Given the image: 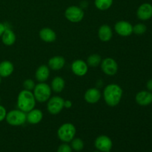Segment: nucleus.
I'll use <instances>...</instances> for the list:
<instances>
[{
    "label": "nucleus",
    "instance_id": "nucleus-6",
    "mask_svg": "<svg viewBox=\"0 0 152 152\" xmlns=\"http://www.w3.org/2000/svg\"><path fill=\"white\" fill-rule=\"evenodd\" d=\"M84 15L83 9L76 5L69 6L65 11V18L73 23H77L83 20Z\"/></svg>",
    "mask_w": 152,
    "mask_h": 152
},
{
    "label": "nucleus",
    "instance_id": "nucleus-23",
    "mask_svg": "<svg viewBox=\"0 0 152 152\" xmlns=\"http://www.w3.org/2000/svg\"><path fill=\"white\" fill-rule=\"evenodd\" d=\"M114 0H95V7L99 10H107L112 6Z\"/></svg>",
    "mask_w": 152,
    "mask_h": 152
},
{
    "label": "nucleus",
    "instance_id": "nucleus-34",
    "mask_svg": "<svg viewBox=\"0 0 152 152\" xmlns=\"http://www.w3.org/2000/svg\"><path fill=\"white\" fill-rule=\"evenodd\" d=\"M94 152H100V151H94Z\"/></svg>",
    "mask_w": 152,
    "mask_h": 152
},
{
    "label": "nucleus",
    "instance_id": "nucleus-27",
    "mask_svg": "<svg viewBox=\"0 0 152 152\" xmlns=\"http://www.w3.org/2000/svg\"><path fill=\"white\" fill-rule=\"evenodd\" d=\"M35 83L33 80L31 79H28V80H25L23 83V87L25 90L28 91H33L34 88H35Z\"/></svg>",
    "mask_w": 152,
    "mask_h": 152
},
{
    "label": "nucleus",
    "instance_id": "nucleus-7",
    "mask_svg": "<svg viewBox=\"0 0 152 152\" xmlns=\"http://www.w3.org/2000/svg\"><path fill=\"white\" fill-rule=\"evenodd\" d=\"M64 108V99L59 96H50L48 100L47 110L50 114H59Z\"/></svg>",
    "mask_w": 152,
    "mask_h": 152
},
{
    "label": "nucleus",
    "instance_id": "nucleus-25",
    "mask_svg": "<svg viewBox=\"0 0 152 152\" xmlns=\"http://www.w3.org/2000/svg\"><path fill=\"white\" fill-rule=\"evenodd\" d=\"M71 147L72 150L76 151H80L84 148V142L80 138L74 137L72 140L71 141Z\"/></svg>",
    "mask_w": 152,
    "mask_h": 152
},
{
    "label": "nucleus",
    "instance_id": "nucleus-4",
    "mask_svg": "<svg viewBox=\"0 0 152 152\" xmlns=\"http://www.w3.org/2000/svg\"><path fill=\"white\" fill-rule=\"evenodd\" d=\"M76 127L74 124L70 123H66L62 124L58 129L57 136L59 139L63 142H70L75 137Z\"/></svg>",
    "mask_w": 152,
    "mask_h": 152
},
{
    "label": "nucleus",
    "instance_id": "nucleus-15",
    "mask_svg": "<svg viewBox=\"0 0 152 152\" xmlns=\"http://www.w3.org/2000/svg\"><path fill=\"white\" fill-rule=\"evenodd\" d=\"M27 114V122L31 125H37L42 121L43 114L41 110L34 108Z\"/></svg>",
    "mask_w": 152,
    "mask_h": 152
},
{
    "label": "nucleus",
    "instance_id": "nucleus-21",
    "mask_svg": "<svg viewBox=\"0 0 152 152\" xmlns=\"http://www.w3.org/2000/svg\"><path fill=\"white\" fill-rule=\"evenodd\" d=\"M1 42L6 46H11L15 43L16 39L14 32L10 28H6L1 35Z\"/></svg>",
    "mask_w": 152,
    "mask_h": 152
},
{
    "label": "nucleus",
    "instance_id": "nucleus-3",
    "mask_svg": "<svg viewBox=\"0 0 152 152\" xmlns=\"http://www.w3.org/2000/svg\"><path fill=\"white\" fill-rule=\"evenodd\" d=\"M34 97L39 102H45L51 96V88L45 83H39L34 88Z\"/></svg>",
    "mask_w": 152,
    "mask_h": 152
},
{
    "label": "nucleus",
    "instance_id": "nucleus-33",
    "mask_svg": "<svg viewBox=\"0 0 152 152\" xmlns=\"http://www.w3.org/2000/svg\"><path fill=\"white\" fill-rule=\"evenodd\" d=\"M1 77H0V84H1Z\"/></svg>",
    "mask_w": 152,
    "mask_h": 152
},
{
    "label": "nucleus",
    "instance_id": "nucleus-1",
    "mask_svg": "<svg viewBox=\"0 0 152 152\" xmlns=\"http://www.w3.org/2000/svg\"><path fill=\"white\" fill-rule=\"evenodd\" d=\"M123 91L119 85L109 84L105 86L102 96L105 103L110 107H115L118 105L123 97Z\"/></svg>",
    "mask_w": 152,
    "mask_h": 152
},
{
    "label": "nucleus",
    "instance_id": "nucleus-19",
    "mask_svg": "<svg viewBox=\"0 0 152 152\" xmlns=\"http://www.w3.org/2000/svg\"><path fill=\"white\" fill-rule=\"evenodd\" d=\"M50 76V68L45 65H42L37 69L35 73L36 80L39 83H45Z\"/></svg>",
    "mask_w": 152,
    "mask_h": 152
},
{
    "label": "nucleus",
    "instance_id": "nucleus-12",
    "mask_svg": "<svg viewBox=\"0 0 152 152\" xmlns=\"http://www.w3.org/2000/svg\"><path fill=\"white\" fill-rule=\"evenodd\" d=\"M137 16L142 21H146L152 18V4L143 3L140 4L137 10Z\"/></svg>",
    "mask_w": 152,
    "mask_h": 152
},
{
    "label": "nucleus",
    "instance_id": "nucleus-31",
    "mask_svg": "<svg viewBox=\"0 0 152 152\" xmlns=\"http://www.w3.org/2000/svg\"><path fill=\"white\" fill-rule=\"evenodd\" d=\"M146 88L148 91L152 92V79L148 80L146 83Z\"/></svg>",
    "mask_w": 152,
    "mask_h": 152
},
{
    "label": "nucleus",
    "instance_id": "nucleus-11",
    "mask_svg": "<svg viewBox=\"0 0 152 152\" xmlns=\"http://www.w3.org/2000/svg\"><path fill=\"white\" fill-rule=\"evenodd\" d=\"M71 71L77 77H83L88 71V65L82 59H77L71 64Z\"/></svg>",
    "mask_w": 152,
    "mask_h": 152
},
{
    "label": "nucleus",
    "instance_id": "nucleus-26",
    "mask_svg": "<svg viewBox=\"0 0 152 152\" xmlns=\"http://www.w3.org/2000/svg\"><path fill=\"white\" fill-rule=\"evenodd\" d=\"M147 31L146 25L142 23H139L133 26V33H134L136 35L140 36L145 34Z\"/></svg>",
    "mask_w": 152,
    "mask_h": 152
},
{
    "label": "nucleus",
    "instance_id": "nucleus-22",
    "mask_svg": "<svg viewBox=\"0 0 152 152\" xmlns=\"http://www.w3.org/2000/svg\"><path fill=\"white\" fill-rule=\"evenodd\" d=\"M65 80L61 77H56L53 79L50 84V88L53 91L56 93H60L65 88Z\"/></svg>",
    "mask_w": 152,
    "mask_h": 152
},
{
    "label": "nucleus",
    "instance_id": "nucleus-5",
    "mask_svg": "<svg viewBox=\"0 0 152 152\" xmlns=\"http://www.w3.org/2000/svg\"><path fill=\"white\" fill-rule=\"evenodd\" d=\"M5 120L12 126H22L27 122V114L19 109L11 110L7 112Z\"/></svg>",
    "mask_w": 152,
    "mask_h": 152
},
{
    "label": "nucleus",
    "instance_id": "nucleus-16",
    "mask_svg": "<svg viewBox=\"0 0 152 152\" xmlns=\"http://www.w3.org/2000/svg\"><path fill=\"white\" fill-rule=\"evenodd\" d=\"M113 37V31L111 27L108 25H102L98 30V37L104 42H109Z\"/></svg>",
    "mask_w": 152,
    "mask_h": 152
},
{
    "label": "nucleus",
    "instance_id": "nucleus-18",
    "mask_svg": "<svg viewBox=\"0 0 152 152\" xmlns=\"http://www.w3.org/2000/svg\"><path fill=\"white\" fill-rule=\"evenodd\" d=\"M65 59L62 56H55L48 60V68L53 71H59L64 68Z\"/></svg>",
    "mask_w": 152,
    "mask_h": 152
},
{
    "label": "nucleus",
    "instance_id": "nucleus-8",
    "mask_svg": "<svg viewBox=\"0 0 152 152\" xmlns=\"http://www.w3.org/2000/svg\"><path fill=\"white\" fill-rule=\"evenodd\" d=\"M102 72L108 76H114L118 71V64L111 57L105 58L100 63Z\"/></svg>",
    "mask_w": 152,
    "mask_h": 152
},
{
    "label": "nucleus",
    "instance_id": "nucleus-28",
    "mask_svg": "<svg viewBox=\"0 0 152 152\" xmlns=\"http://www.w3.org/2000/svg\"><path fill=\"white\" fill-rule=\"evenodd\" d=\"M57 152H72V148L71 145H68L66 142L60 145L57 149Z\"/></svg>",
    "mask_w": 152,
    "mask_h": 152
},
{
    "label": "nucleus",
    "instance_id": "nucleus-9",
    "mask_svg": "<svg viewBox=\"0 0 152 152\" xmlns=\"http://www.w3.org/2000/svg\"><path fill=\"white\" fill-rule=\"evenodd\" d=\"M94 145L99 151L110 152L112 148L113 142L109 137L106 135H100L95 140Z\"/></svg>",
    "mask_w": 152,
    "mask_h": 152
},
{
    "label": "nucleus",
    "instance_id": "nucleus-20",
    "mask_svg": "<svg viewBox=\"0 0 152 152\" xmlns=\"http://www.w3.org/2000/svg\"><path fill=\"white\" fill-rule=\"evenodd\" d=\"M14 71V66L11 62L7 60L0 62V77H8L13 74Z\"/></svg>",
    "mask_w": 152,
    "mask_h": 152
},
{
    "label": "nucleus",
    "instance_id": "nucleus-2",
    "mask_svg": "<svg viewBox=\"0 0 152 152\" xmlns=\"http://www.w3.org/2000/svg\"><path fill=\"white\" fill-rule=\"evenodd\" d=\"M36 102L37 100L34 97L33 92L24 89L19 92L17 96L16 104H17L18 109L28 113L35 108Z\"/></svg>",
    "mask_w": 152,
    "mask_h": 152
},
{
    "label": "nucleus",
    "instance_id": "nucleus-24",
    "mask_svg": "<svg viewBox=\"0 0 152 152\" xmlns=\"http://www.w3.org/2000/svg\"><path fill=\"white\" fill-rule=\"evenodd\" d=\"M101 62H102V58H101L100 55L94 53V54L90 55L87 58V62H86V63L88 64V66L97 67L100 65Z\"/></svg>",
    "mask_w": 152,
    "mask_h": 152
},
{
    "label": "nucleus",
    "instance_id": "nucleus-14",
    "mask_svg": "<svg viewBox=\"0 0 152 152\" xmlns=\"http://www.w3.org/2000/svg\"><path fill=\"white\" fill-rule=\"evenodd\" d=\"M101 92L96 88H91L88 89L84 95V99L86 102L90 104L96 103L101 98Z\"/></svg>",
    "mask_w": 152,
    "mask_h": 152
},
{
    "label": "nucleus",
    "instance_id": "nucleus-17",
    "mask_svg": "<svg viewBox=\"0 0 152 152\" xmlns=\"http://www.w3.org/2000/svg\"><path fill=\"white\" fill-rule=\"evenodd\" d=\"M40 39L45 42H53L56 39V34L54 31L50 28H43L39 33Z\"/></svg>",
    "mask_w": 152,
    "mask_h": 152
},
{
    "label": "nucleus",
    "instance_id": "nucleus-30",
    "mask_svg": "<svg viewBox=\"0 0 152 152\" xmlns=\"http://www.w3.org/2000/svg\"><path fill=\"white\" fill-rule=\"evenodd\" d=\"M72 107V102L71 100H64V108H71Z\"/></svg>",
    "mask_w": 152,
    "mask_h": 152
},
{
    "label": "nucleus",
    "instance_id": "nucleus-10",
    "mask_svg": "<svg viewBox=\"0 0 152 152\" xmlns=\"http://www.w3.org/2000/svg\"><path fill=\"white\" fill-rule=\"evenodd\" d=\"M114 30L120 37H129L133 34V25L128 21H118L114 25Z\"/></svg>",
    "mask_w": 152,
    "mask_h": 152
},
{
    "label": "nucleus",
    "instance_id": "nucleus-13",
    "mask_svg": "<svg viewBox=\"0 0 152 152\" xmlns=\"http://www.w3.org/2000/svg\"><path fill=\"white\" fill-rule=\"evenodd\" d=\"M136 102L140 106H148L152 103V92L141 91L135 96Z\"/></svg>",
    "mask_w": 152,
    "mask_h": 152
},
{
    "label": "nucleus",
    "instance_id": "nucleus-29",
    "mask_svg": "<svg viewBox=\"0 0 152 152\" xmlns=\"http://www.w3.org/2000/svg\"><path fill=\"white\" fill-rule=\"evenodd\" d=\"M6 114H7V111H6L5 108L0 105V122L5 120Z\"/></svg>",
    "mask_w": 152,
    "mask_h": 152
},
{
    "label": "nucleus",
    "instance_id": "nucleus-32",
    "mask_svg": "<svg viewBox=\"0 0 152 152\" xmlns=\"http://www.w3.org/2000/svg\"><path fill=\"white\" fill-rule=\"evenodd\" d=\"M5 29H6L5 25L3 23H1V22H0V37H1V35L3 34L4 31H5Z\"/></svg>",
    "mask_w": 152,
    "mask_h": 152
}]
</instances>
